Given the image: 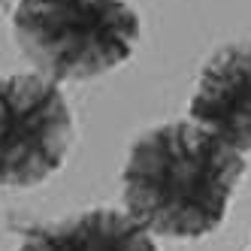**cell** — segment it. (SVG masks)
<instances>
[{"instance_id":"5b68a950","label":"cell","mask_w":251,"mask_h":251,"mask_svg":"<svg viewBox=\"0 0 251 251\" xmlns=\"http://www.w3.org/2000/svg\"><path fill=\"white\" fill-rule=\"evenodd\" d=\"M19 251H157V245L127 212L91 209L64 221L33 224Z\"/></svg>"},{"instance_id":"7a4b0ae2","label":"cell","mask_w":251,"mask_h":251,"mask_svg":"<svg viewBox=\"0 0 251 251\" xmlns=\"http://www.w3.org/2000/svg\"><path fill=\"white\" fill-rule=\"evenodd\" d=\"M142 22L127 0H19L12 37L40 76L85 82L124 64Z\"/></svg>"},{"instance_id":"3957f363","label":"cell","mask_w":251,"mask_h":251,"mask_svg":"<svg viewBox=\"0 0 251 251\" xmlns=\"http://www.w3.org/2000/svg\"><path fill=\"white\" fill-rule=\"evenodd\" d=\"M73 146V109L40 73L0 79V188H33L55 176Z\"/></svg>"},{"instance_id":"6da1fadb","label":"cell","mask_w":251,"mask_h":251,"mask_svg":"<svg viewBox=\"0 0 251 251\" xmlns=\"http://www.w3.org/2000/svg\"><path fill=\"white\" fill-rule=\"evenodd\" d=\"M245 176V154L197 121L149 127L121 170L124 212L151 236L200 239L218 230Z\"/></svg>"},{"instance_id":"277c9868","label":"cell","mask_w":251,"mask_h":251,"mask_svg":"<svg viewBox=\"0 0 251 251\" xmlns=\"http://www.w3.org/2000/svg\"><path fill=\"white\" fill-rule=\"evenodd\" d=\"M191 121L236 151H251V43L218 49L203 64Z\"/></svg>"}]
</instances>
